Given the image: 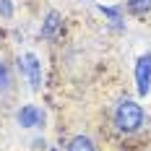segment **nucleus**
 I'll list each match as a JSON object with an SVG mask.
<instances>
[{
  "label": "nucleus",
  "instance_id": "1",
  "mask_svg": "<svg viewBox=\"0 0 151 151\" xmlns=\"http://www.w3.org/2000/svg\"><path fill=\"white\" fill-rule=\"evenodd\" d=\"M112 122L120 133H136L143 125V109H141V104L130 102V99H122V102H117L115 112H112Z\"/></svg>",
  "mask_w": 151,
  "mask_h": 151
},
{
  "label": "nucleus",
  "instance_id": "2",
  "mask_svg": "<svg viewBox=\"0 0 151 151\" xmlns=\"http://www.w3.org/2000/svg\"><path fill=\"white\" fill-rule=\"evenodd\" d=\"M21 70L29 76V83L31 89H39V83H42V65L37 60V55H24V60H21Z\"/></svg>",
  "mask_w": 151,
  "mask_h": 151
},
{
  "label": "nucleus",
  "instance_id": "3",
  "mask_svg": "<svg viewBox=\"0 0 151 151\" xmlns=\"http://www.w3.org/2000/svg\"><path fill=\"white\" fill-rule=\"evenodd\" d=\"M13 70H11V65L0 58V102H5V99H11V94H13Z\"/></svg>",
  "mask_w": 151,
  "mask_h": 151
},
{
  "label": "nucleus",
  "instance_id": "4",
  "mask_svg": "<svg viewBox=\"0 0 151 151\" xmlns=\"http://www.w3.org/2000/svg\"><path fill=\"white\" fill-rule=\"evenodd\" d=\"M136 78H138V91L146 94L149 91V81H151V55H143L136 65Z\"/></svg>",
  "mask_w": 151,
  "mask_h": 151
},
{
  "label": "nucleus",
  "instance_id": "5",
  "mask_svg": "<svg viewBox=\"0 0 151 151\" xmlns=\"http://www.w3.org/2000/svg\"><path fill=\"white\" fill-rule=\"evenodd\" d=\"M42 120H45V115H42L34 104H26V107L18 109V122H21L24 128H37V125H42Z\"/></svg>",
  "mask_w": 151,
  "mask_h": 151
},
{
  "label": "nucleus",
  "instance_id": "6",
  "mask_svg": "<svg viewBox=\"0 0 151 151\" xmlns=\"http://www.w3.org/2000/svg\"><path fill=\"white\" fill-rule=\"evenodd\" d=\"M63 26V21H60V13H47V21H45V26H42V37H47V39H52L55 34H58V29Z\"/></svg>",
  "mask_w": 151,
  "mask_h": 151
},
{
  "label": "nucleus",
  "instance_id": "7",
  "mask_svg": "<svg viewBox=\"0 0 151 151\" xmlns=\"http://www.w3.org/2000/svg\"><path fill=\"white\" fill-rule=\"evenodd\" d=\"M65 151H96V146H94V141L89 136H76V138H70Z\"/></svg>",
  "mask_w": 151,
  "mask_h": 151
},
{
  "label": "nucleus",
  "instance_id": "8",
  "mask_svg": "<svg viewBox=\"0 0 151 151\" xmlns=\"http://www.w3.org/2000/svg\"><path fill=\"white\" fill-rule=\"evenodd\" d=\"M128 8L136 16H146L151 11V0H128Z\"/></svg>",
  "mask_w": 151,
  "mask_h": 151
},
{
  "label": "nucleus",
  "instance_id": "9",
  "mask_svg": "<svg viewBox=\"0 0 151 151\" xmlns=\"http://www.w3.org/2000/svg\"><path fill=\"white\" fill-rule=\"evenodd\" d=\"M0 13L5 16V18H11V13H13V8H11V0H0Z\"/></svg>",
  "mask_w": 151,
  "mask_h": 151
}]
</instances>
